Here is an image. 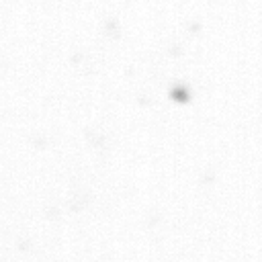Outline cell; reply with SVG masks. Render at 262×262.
Segmentation results:
<instances>
[{
	"label": "cell",
	"instance_id": "1",
	"mask_svg": "<svg viewBox=\"0 0 262 262\" xmlns=\"http://www.w3.org/2000/svg\"><path fill=\"white\" fill-rule=\"evenodd\" d=\"M172 96H174V100H182V102L186 100V92L184 90H178V88L172 92Z\"/></svg>",
	"mask_w": 262,
	"mask_h": 262
}]
</instances>
